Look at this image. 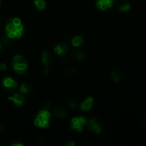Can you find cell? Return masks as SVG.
Masks as SVG:
<instances>
[{
  "label": "cell",
  "mask_w": 146,
  "mask_h": 146,
  "mask_svg": "<svg viewBox=\"0 0 146 146\" xmlns=\"http://www.w3.org/2000/svg\"><path fill=\"white\" fill-rule=\"evenodd\" d=\"M24 33V27L21 19L11 18L7 20L5 25L6 36L9 39H18Z\"/></svg>",
  "instance_id": "obj_1"
},
{
  "label": "cell",
  "mask_w": 146,
  "mask_h": 146,
  "mask_svg": "<svg viewBox=\"0 0 146 146\" xmlns=\"http://www.w3.org/2000/svg\"><path fill=\"white\" fill-rule=\"evenodd\" d=\"M51 113L47 109H42L38 113L34 119V125L41 128H46L49 125Z\"/></svg>",
  "instance_id": "obj_2"
},
{
  "label": "cell",
  "mask_w": 146,
  "mask_h": 146,
  "mask_svg": "<svg viewBox=\"0 0 146 146\" xmlns=\"http://www.w3.org/2000/svg\"><path fill=\"white\" fill-rule=\"evenodd\" d=\"M12 68L17 74H25L28 68V64L26 58L19 54L16 55L12 60Z\"/></svg>",
  "instance_id": "obj_3"
},
{
  "label": "cell",
  "mask_w": 146,
  "mask_h": 146,
  "mask_svg": "<svg viewBox=\"0 0 146 146\" xmlns=\"http://www.w3.org/2000/svg\"><path fill=\"white\" fill-rule=\"evenodd\" d=\"M87 123H88V121H87L85 117H74L71 119L70 126H71V128L72 130H75L78 132H81L83 131L84 126L87 125Z\"/></svg>",
  "instance_id": "obj_4"
},
{
  "label": "cell",
  "mask_w": 146,
  "mask_h": 146,
  "mask_svg": "<svg viewBox=\"0 0 146 146\" xmlns=\"http://www.w3.org/2000/svg\"><path fill=\"white\" fill-rule=\"evenodd\" d=\"M2 86L8 92H14L18 88V84L11 77H4L2 80Z\"/></svg>",
  "instance_id": "obj_5"
},
{
  "label": "cell",
  "mask_w": 146,
  "mask_h": 146,
  "mask_svg": "<svg viewBox=\"0 0 146 146\" xmlns=\"http://www.w3.org/2000/svg\"><path fill=\"white\" fill-rule=\"evenodd\" d=\"M8 99L9 101H12L16 106H17L18 107H21L24 104H25L26 98L25 96L23 95V94H20V93H18V94H14L11 96L8 97Z\"/></svg>",
  "instance_id": "obj_6"
},
{
  "label": "cell",
  "mask_w": 146,
  "mask_h": 146,
  "mask_svg": "<svg viewBox=\"0 0 146 146\" xmlns=\"http://www.w3.org/2000/svg\"><path fill=\"white\" fill-rule=\"evenodd\" d=\"M96 7L101 11L111 9L113 4V0H96Z\"/></svg>",
  "instance_id": "obj_7"
},
{
  "label": "cell",
  "mask_w": 146,
  "mask_h": 146,
  "mask_svg": "<svg viewBox=\"0 0 146 146\" xmlns=\"http://www.w3.org/2000/svg\"><path fill=\"white\" fill-rule=\"evenodd\" d=\"M54 51L56 54L58 56L61 55H66L67 53L69 51V46L68 44L65 42L60 43V44H57L55 47H54Z\"/></svg>",
  "instance_id": "obj_8"
},
{
  "label": "cell",
  "mask_w": 146,
  "mask_h": 146,
  "mask_svg": "<svg viewBox=\"0 0 146 146\" xmlns=\"http://www.w3.org/2000/svg\"><path fill=\"white\" fill-rule=\"evenodd\" d=\"M88 124L90 131L95 133L98 134L101 132V131H102L99 122H98V120L96 119V118H91V119L88 122Z\"/></svg>",
  "instance_id": "obj_9"
},
{
  "label": "cell",
  "mask_w": 146,
  "mask_h": 146,
  "mask_svg": "<svg viewBox=\"0 0 146 146\" xmlns=\"http://www.w3.org/2000/svg\"><path fill=\"white\" fill-rule=\"evenodd\" d=\"M53 62V58L51 54L47 51H43L41 54V63L45 67H48Z\"/></svg>",
  "instance_id": "obj_10"
},
{
  "label": "cell",
  "mask_w": 146,
  "mask_h": 146,
  "mask_svg": "<svg viewBox=\"0 0 146 146\" xmlns=\"http://www.w3.org/2000/svg\"><path fill=\"white\" fill-rule=\"evenodd\" d=\"M94 104V98L91 96L87 97L85 101L80 104V110L83 111H87L91 109Z\"/></svg>",
  "instance_id": "obj_11"
},
{
  "label": "cell",
  "mask_w": 146,
  "mask_h": 146,
  "mask_svg": "<svg viewBox=\"0 0 146 146\" xmlns=\"http://www.w3.org/2000/svg\"><path fill=\"white\" fill-rule=\"evenodd\" d=\"M53 113L54 115L58 118H64L68 115L66 111L61 108H55L53 111Z\"/></svg>",
  "instance_id": "obj_12"
},
{
  "label": "cell",
  "mask_w": 146,
  "mask_h": 146,
  "mask_svg": "<svg viewBox=\"0 0 146 146\" xmlns=\"http://www.w3.org/2000/svg\"><path fill=\"white\" fill-rule=\"evenodd\" d=\"M71 42H72V45L74 47H78L81 46L84 44L85 40H84V37L81 36H76L73 38Z\"/></svg>",
  "instance_id": "obj_13"
},
{
  "label": "cell",
  "mask_w": 146,
  "mask_h": 146,
  "mask_svg": "<svg viewBox=\"0 0 146 146\" xmlns=\"http://www.w3.org/2000/svg\"><path fill=\"white\" fill-rule=\"evenodd\" d=\"M72 56L74 59L81 61L85 58V54L79 50H76L72 53Z\"/></svg>",
  "instance_id": "obj_14"
},
{
  "label": "cell",
  "mask_w": 146,
  "mask_h": 146,
  "mask_svg": "<svg viewBox=\"0 0 146 146\" xmlns=\"http://www.w3.org/2000/svg\"><path fill=\"white\" fill-rule=\"evenodd\" d=\"M111 77L115 82H119L123 79V75L120 71H113L111 73Z\"/></svg>",
  "instance_id": "obj_15"
},
{
  "label": "cell",
  "mask_w": 146,
  "mask_h": 146,
  "mask_svg": "<svg viewBox=\"0 0 146 146\" xmlns=\"http://www.w3.org/2000/svg\"><path fill=\"white\" fill-rule=\"evenodd\" d=\"M118 9H119L120 11H129L130 9H131V4L128 1H123L120 4L119 7H118Z\"/></svg>",
  "instance_id": "obj_16"
},
{
  "label": "cell",
  "mask_w": 146,
  "mask_h": 146,
  "mask_svg": "<svg viewBox=\"0 0 146 146\" xmlns=\"http://www.w3.org/2000/svg\"><path fill=\"white\" fill-rule=\"evenodd\" d=\"M34 4L37 9L44 10L46 8V1L44 0H34Z\"/></svg>",
  "instance_id": "obj_17"
},
{
  "label": "cell",
  "mask_w": 146,
  "mask_h": 146,
  "mask_svg": "<svg viewBox=\"0 0 146 146\" xmlns=\"http://www.w3.org/2000/svg\"><path fill=\"white\" fill-rule=\"evenodd\" d=\"M31 88L29 84H26V83H23L21 84V86H20V92L23 94H29L31 91Z\"/></svg>",
  "instance_id": "obj_18"
},
{
  "label": "cell",
  "mask_w": 146,
  "mask_h": 146,
  "mask_svg": "<svg viewBox=\"0 0 146 146\" xmlns=\"http://www.w3.org/2000/svg\"><path fill=\"white\" fill-rule=\"evenodd\" d=\"M1 44H4V46H9L10 44H11V41H10V39L9 38H7V36L6 37H1Z\"/></svg>",
  "instance_id": "obj_19"
},
{
  "label": "cell",
  "mask_w": 146,
  "mask_h": 146,
  "mask_svg": "<svg viewBox=\"0 0 146 146\" xmlns=\"http://www.w3.org/2000/svg\"><path fill=\"white\" fill-rule=\"evenodd\" d=\"M11 145H12V146H24V143H23L21 141H13V142L11 143Z\"/></svg>",
  "instance_id": "obj_20"
},
{
  "label": "cell",
  "mask_w": 146,
  "mask_h": 146,
  "mask_svg": "<svg viewBox=\"0 0 146 146\" xmlns=\"http://www.w3.org/2000/svg\"><path fill=\"white\" fill-rule=\"evenodd\" d=\"M66 73L68 74H74L76 72V69L75 68H73V67H70L66 69Z\"/></svg>",
  "instance_id": "obj_21"
},
{
  "label": "cell",
  "mask_w": 146,
  "mask_h": 146,
  "mask_svg": "<svg viewBox=\"0 0 146 146\" xmlns=\"http://www.w3.org/2000/svg\"><path fill=\"white\" fill-rule=\"evenodd\" d=\"M69 106L71 108H75L76 107V103L74 101H70Z\"/></svg>",
  "instance_id": "obj_22"
},
{
  "label": "cell",
  "mask_w": 146,
  "mask_h": 146,
  "mask_svg": "<svg viewBox=\"0 0 146 146\" xmlns=\"http://www.w3.org/2000/svg\"><path fill=\"white\" fill-rule=\"evenodd\" d=\"M7 64L4 63H1L0 64V71H5L7 69Z\"/></svg>",
  "instance_id": "obj_23"
},
{
  "label": "cell",
  "mask_w": 146,
  "mask_h": 146,
  "mask_svg": "<svg viewBox=\"0 0 146 146\" xmlns=\"http://www.w3.org/2000/svg\"><path fill=\"white\" fill-rule=\"evenodd\" d=\"M66 145H67V146H73V145H75V143H74L73 142V141H69V142H68V143H66Z\"/></svg>",
  "instance_id": "obj_24"
},
{
  "label": "cell",
  "mask_w": 146,
  "mask_h": 146,
  "mask_svg": "<svg viewBox=\"0 0 146 146\" xmlns=\"http://www.w3.org/2000/svg\"><path fill=\"white\" fill-rule=\"evenodd\" d=\"M48 74V67H45V69L44 71V75L46 76Z\"/></svg>",
  "instance_id": "obj_25"
},
{
  "label": "cell",
  "mask_w": 146,
  "mask_h": 146,
  "mask_svg": "<svg viewBox=\"0 0 146 146\" xmlns=\"http://www.w3.org/2000/svg\"><path fill=\"white\" fill-rule=\"evenodd\" d=\"M5 128V124L4 123H0V131H2Z\"/></svg>",
  "instance_id": "obj_26"
},
{
  "label": "cell",
  "mask_w": 146,
  "mask_h": 146,
  "mask_svg": "<svg viewBox=\"0 0 146 146\" xmlns=\"http://www.w3.org/2000/svg\"><path fill=\"white\" fill-rule=\"evenodd\" d=\"M45 106H45V108H45V109L48 110V108H49L50 107H51V106H51V104H50L49 102H48L46 104Z\"/></svg>",
  "instance_id": "obj_27"
},
{
  "label": "cell",
  "mask_w": 146,
  "mask_h": 146,
  "mask_svg": "<svg viewBox=\"0 0 146 146\" xmlns=\"http://www.w3.org/2000/svg\"><path fill=\"white\" fill-rule=\"evenodd\" d=\"M144 123H145V125L146 126V118H145V121H144Z\"/></svg>",
  "instance_id": "obj_28"
},
{
  "label": "cell",
  "mask_w": 146,
  "mask_h": 146,
  "mask_svg": "<svg viewBox=\"0 0 146 146\" xmlns=\"http://www.w3.org/2000/svg\"><path fill=\"white\" fill-rule=\"evenodd\" d=\"M1 42L0 41V49H1Z\"/></svg>",
  "instance_id": "obj_29"
},
{
  "label": "cell",
  "mask_w": 146,
  "mask_h": 146,
  "mask_svg": "<svg viewBox=\"0 0 146 146\" xmlns=\"http://www.w3.org/2000/svg\"><path fill=\"white\" fill-rule=\"evenodd\" d=\"M1 0H0V5H1Z\"/></svg>",
  "instance_id": "obj_30"
}]
</instances>
